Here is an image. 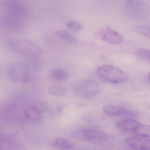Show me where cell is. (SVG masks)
Here are the masks:
<instances>
[{
    "label": "cell",
    "mask_w": 150,
    "mask_h": 150,
    "mask_svg": "<svg viewBox=\"0 0 150 150\" xmlns=\"http://www.w3.org/2000/svg\"><path fill=\"white\" fill-rule=\"evenodd\" d=\"M71 136L76 139L105 147H112L114 142L113 138L109 134L92 129H77L73 132Z\"/></svg>",
    "instance_id": "obj_1"
},
{
    "label": "cell",
    "mask_w": 150,
    "mask_h": 150,
    "mask_svg": "<svg viewBox=\"0 0 150 150\" xmlns=\"http://www.w3.org/2000/svg\"><path fill=\"white\" fill-rule=\"evenodd\" d=\"M98 77L104 82L118 84L126 81L128 79L127 74L119 68L113 65H105L100 66L97 69Z\"/></svg>",
    "instance_id": "obj_2"
},
{
    "label": "cell",
    "mask_w": 150,
    "mask_h": 150,
    "mask_svg": "<svg viewBox=\"0 0 150 150\" xmlns=\"http://www.w3.org/2000/svg\"><path fill=\"white\" fill-rule=\"evenodd\" d=\"M8 44L15 51L27 55L37 56L41 54L43 51L38 44L28 39H12L8 41Z\"/></svg>",
    "instance_id": "obj_3"
},
{
    "label": "cell",
    "mask_w": 150,
    "mask_h": 150,
    "mask_svg": "<svg viewBox=\"0 0 150 150\" xmlns=\"http://www.w3.org/2000/svg\"><path fill=\"white\" fill-rule=\"evenodd\" d=\"M75 89L79 94L84 97H91L95 96L98 93L100 87L96 81L88 79L77 83Z\"/></svg>",
    "instance_id": "obj_4"
},
{
    "label": "cell",
    "mask_w": 150,
    "mask_h": 150,
    "mask_svg": "<svg viewBox=\"0 0 150 150\" xmlns=\"http://www.w3.org/2000/svg\"><path fill=\"white\" fill-rule=\"evenodd\" d=\"M95 34L103 40L111 44H120L123 40V38L121 35L107 26L96 32Z\"/></svg>",
    "instance_id": "obj_5"
},
{
    "label": "cell",
    "mask_w": 150,
    "mask_h": 150,
    "mask_svg": "<svg viewBox=\"0 0 150 150\" xmlns=\"http://www.w3.org/2000/svg\"><path fill=\"white\" fill-rule=\"evenodd\" d=\"M29 67L27 64L22 61L14 63L11 67L9 74L11 78L15 81L22 80L28 74Z\"/></svg>",
    "instance_id": "obj_6"
},
{
    "label": "cell",
    "mask_w": 150,
    "mask_h": 150,
    "mask_svg": "<svg viewBox=\"0 0 150 150\" xmlns=\"http://www.w3.org/2000/svg\"><path fill=\"white\" fill-rule=\"evenodd\" d=\"M125 144L132 148L139 150H150V139L130 137L125 140Z\"/></svg>",
    "instance_id": "obj_7"
},
{
    "label": "cell",
    "mask_w": 150,
    "mask_h": 150,
    "mask_svg": "<svg viewBox=\"0 0 150 150\" xmlns=\"http://www.w3.org/2000/svg\"><path fill=\"white\" fill-rule=\"evenodd\" d=\"M4 4L9 11L14 14L21 15L25 13V10L18 0H4Z\"/></svg>",
    "instance_id": "obj_8"
},
{
    "label": "cell",
    "mask_w": 150,
    "mask_h": 150,
    "mask_svg": "<svg viewBox=\"0 0 150 150\" xmlns=\"http://www.w3.org/2000/svg\"><path fill=\"white\" fill-rule=\"evenodd\" d=\"M139 125V123L138 121L129 119L119 121L117 124L119 129L126 132H133L134 129Z\"/></svg>",
    "instance_id": "obj_9"
},
{
    "label": "cell",
    "mask_w": 150,
    "mask_h": 150,
    "mask_svg": "<svg viewBox=\"0 0 150 150\" xmlns=\"http://www.w3.org/2000/svg\"><path fill=\"white\" fill-rule=\"evenodd\" d=\"M125 108L114 105H108L103 108L104 112L107 115L111 116L121 115Z\"/></svg>",
    "instance_id": "obj_10"
},
{
    "label": "cell",
    "mask_w": 150,
    "mask_h": 150,
    "mask_svg": "<svg viewBox=\"0 0 150 150\" xmlns=\"http://www.w3.org/2000/svg\"><path fill=\"white\" fill-rule=\"evenodd\" d=\"M133 132L137 137L143 138H150V125H139Z\"/></svg>",
    "instance_id": "obj_11"
},
{
    "label": "cell",
    "mask_w": 150,
    "mask_h": 150,
    "mask_svg": "<svg viewBox=\"0 0 150 150\" xmlns=\"http://www.w3.org/2000/svg\"><path fill=\"white\" fill-rule=\"evenodd\" d=\"M53 144L56 148L63 150H69L74 147L73 144L69 140L64 138L55 139L53 142Z\"/></svg>",
    "instance_id": "obj_12"
},
{
    "label": "cell",
    "mask_w": 150,
    "mask_h": 150,
    "mask_svg": "<svg viewBox=\"0 0 150 150\" xmlns=\"http://www.w3.org/2000/svg\"><path fill=\"white\" fill-rule=\"evenodd\" d=\"M24 114L28 119L33 121H38L41 118V113L31 107L25 109Z\"/></svg>",
    "instance_id": "obj_13"
},
{
    "label": "cell",
    "mask_w": 150,
    "mask_h": 150,
    "mask_svg": "<svg viewBox=\"0 0 150 150\" xmlns=\"http://www.w3.org/2000/svg\"><path fill=\"white\" fill-rule=\"evenodd\" d=\"M56 35L58 37L63 40L68 42L75 44L77 41L74 36L69 32L63 30H60L56 32Z\"/></svg>",
    "instance_id": "obj_14"
},
{
    "label": "cell",
    "mask_w": 150,
    "mask_h": 150,
    "mask_svg": "<svg viewBox=\"0 0 150 150\" xmlns=\"http://www.w3.org/2000/svg\"><path fill=\"white\" fill-rule=\"evenodd\" d=\"M68 75L65 70L61 69H57L53 72L52 77L57 81L62 82L66 81L68 78Z\"/></svg>",
    "instance_id": "obj_15"
},
{
    "label": "cell",
    "mask_w": 150,
    "mask_h": 150,
    "mask_svg": "<svg viewBox=\"0 0 150 150\" xmlns=\"http://www.w3.org/2000/svg\"><path fill=\"white\" fill-rule=\"evenodd\" d=\"M48 92L51 95L57 97L63 96L66 93V91L64 88L58 85L50 86L48 89Z\"/></svg>",
    "instance_id": "obj_16"
},
{
    "label": "cell",
    "mask_w": 150,
    "mask_h": 150,
    "mask_svg": "<svg viewBox=\"0 0 150 150\" xmlns=\"http://www.w3.org/2000/svg\"><path fill=\"white\" fill-rule=\"evenodd\" d=\"M30 107L41 113L45 111L47 109L46 104L40 100H35L33 102Z\"/></svg>",
    "instance_id": "obj_17"
},
{
    "label": "cell",
    "mask_w": 150,
    "mask_h": 150,
    "mask_svg": "<svg viewBox=\"0 0 150 150\" xmlns=\"http://www.w3.org/2000/svg\"><path fill=\"white\" fill-rule=\"evenodd\" d=\"M67 27L69 29L74 30H81L82 28V26L79 23L73 20H69L66 23Z\"/></svg>",
    "instance_id": "obj_18"
},
{
    "label": "cell",
    "mask_w": 150,
    "mask_h": 150,
    "mask_svg": "<svg viewBox=\"0 0 150 150\" xmlns=\"http://www.w3.org/2000/svg\"><path fill=\"white\" fill-rule=\"evenodd\" d=\"M137 55L142 59L150 61V50L140 48L137 50Z\"/></svg>",
    "instance_id": "obj_19"
},
{
    "label": "cell",
    "mask_w": 150,
    "mask_h": 150,
    "mask_svg": "<svg viewBox=\"0 0 150 150\" xmlns=\"http://www.w3.org/2000/svg\"><path fill=\"white\" fill-rule=\"evenodd\" d=\"M136 30L138 33L150 38V26H138L136 28Z\"/></svg>",
    "instance_id": "obj_20"
},
{
    "label": "cell",
    "mask_w": 150,
    "mask_h": 150,
    "mask_svg": "<svg viewBox=\"0 0 150 150\" xmlns=\"http://www.w3.org/2000/svg\"><path fill=\"white\" fill-rule=\"evenodd\" d=\"M19 147L18 145L15 143L12 142H2L0 144V148H2L3 149H12V148L14 149V148H18Z\"/></svg>",
    "instance_id": "obj_21"
},
{
    "label": "cell",
    "mask_w": 150,
    "mask_h": 150,
    "mask_svg": "<svg viewBox=\"0 0 150 150\" xmlns=\"http://www.w3.org/2000/svg\"><path fill=\"white\" fill-rule=\"evenodd\" d=\"M38 79L35 76L28 74L25 76L22 79V82L24 83H28L34 82Z\"/></svg>",
    "instance_id": "obj_22"
},
{
    "label": "cell",
    "mask_w": 150,
    "mask_h": 150,
    "mask_svg": "<svg viewBox=\"0 0 150 150\" xmlns=\"http://www.w3.org/2000/svg\"><path fill=\"white\" fill-rule=\"evenodd\" d=\"M30 64L32 67L36 69L40 68L42 64L41 61L37 58L32 59L30 62Z\"/></svg>",
    "instance_id": "obj_23"
},
{
    "label": "cell",
    "mask_w": 150,
    "mask_h": 150,
    "mask_svg": "<svg viewBox=\"0 0 150 150\" xmlns=\"http://www.w3.org/2000/svg\"><path fill=\"white\" fill-rule=\"evenodd\" d=\"M82 118L84 122H89L92 121L93 117L90 114H85L83 115Z\"/></svg>",
    "instance_id": "obj_24"
},
{
    "label": "cell",
    "mask_w": 150,
    "mask_h": 150,
    "mask_svg": "<svg viewBox=\"0 0 150 150\" xmlns=\"http://www.w3.org/2000/svg\"><path fill=\"white\" fill-rule=\"evenodd\" d=\"M13 103L10 102H4L2 103L1 107L4 109H9L14 108V105Z\"/></svg>",
    "instance_id": "obj_25"
},
{
    "label": "cell",
    "mask_w": 150,
    "mask_h": 150,
    "mask_svg": "<svg viewBox=\"0 0 150 150\" xmlns=\"http://www.w3.org/2000/svg\"><path fill=\"white\" fill-rule=\"evenodd\" d=\"M148 78L149 81L150 82V71L149 73L148 74Z\"/></svg>",
    "instance_id": "obj_26"
}]
</instances>
